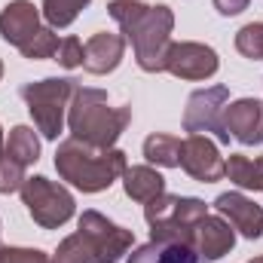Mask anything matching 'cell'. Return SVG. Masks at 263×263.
<instances>
[{
    "label": "cell",
    "instance_id": "obj_23",
    "mask_svg": "<svg viewBox=\"0 0 263 263\" xmlns=\"http://www.w3.org/2000/svg\"><path fill=\"white\" fill-rule=\"evenodd\" d=\"M55 49H59L55 31H52V28H40L18 52H22L25 59H31V62H40V59H55Z\"/></svg>",
    "mask_w": 263,
    "mask_h": 263
},
{
    "label": "cell",
    "instance_id": "obj_19",
    "mask_svg": "<svg viewBox=\"0 0 263 263\" xmlns=\"http://www.w3.org/2000/svg\"><path fill=\"white\" fill-rule=\"evenodd\" d=\"M181 147H184V141H181L178 135L153 132V135L144 141V156H147V162H153V165L178 168V165H181Z\"/></svg>",
    "mask_w": 263,
    "mask_h": 263
},
{
    "label": "cell",
    "instance_id": "obj_6",
    "mask_svg": "<svg viewBox=\"0 0 263 263\" xmlns=\"http://www.w3.org/2000/svg\"><path fill=\"white\" fill-rule=\"evenodd\" d=\"M22 202L28 205V214L34 217V223H40L43 230H59L73 217L77 202L62 184L49 181V178H28L22 184Z\"/></svg>",
    "mask_w": 263,
    "mask_h": 263
},
{
    "label": "cell",
    "instance_id": "obj_26",
    "mask_svg": "<svg viewBox=\"0 0 263 263\" xmlns=\"http://www.w3.org/2000/svg\"><path fill=\"white\" fill-rule=\"evenodd\" d=\"M25 181H28L25 168L18 162L6 159V153H3V162H0V193H15V190H22Z\"/></svg>",
    "mask_w": 263,
    "mask_h": 263
},
{
    "label": "cell",
    "instance_id": "obj_7",
    "mask_svg": "<svg viewBox=\"0 0 263 263\" xmlns=\"http://www.w3.org/2000/svg\"><path fill=\"white\" fill-rule=\"evenodd\" d=\"M230 101V89L227 86H208L199 89L187 98L184 107V132L202 135V132H214L220 144H230V135L223 129V107Z\"/></svg>",
    "mask_w": 263,
    "mask_h": 263
},
{
    "label": "cell",
    "instance_id": "obj_18",
    "mask_svg": "<svg viewBox=\"0 0 263 263\" xmlns=\"http://www.w3.org/2000/svg\"><path fill=\"white\" fill-rule=\"evenodd\" d=\"M227 178L236 187H242V190H257V193H263V156L230 153V159H227Z\"/></svg>",
    "mask_w": 263,
    "mask_h": 263
},
{
    "label": "cell",
    "instance_id": "obj_27",
    "mask_svg": "<svg viewBox=\"0 0 263 263\" xmlns=\"http://www.w3.org/2000/svg\"><path fill=\"white\" fill-rule=\"evenodd\" d=\"M0 263H52L40 248H0Z\"/></svg>",
    "mask_w": 263,
    "mask_h": 263
},
{
    "label": "cell",
    "instance_id": "obj_8",
    "mask_svg": "<svg viewBox=\"0 0 263 263\" xmlns=\"http://www.w3.org/2000/svg\"><path fill=\"white\" fill-rule=\"evenodd\" d=\"M77 233H83V236L89 239V245H92L98 263H120L123 254L135 245V233H132V230H123V227L110 223V220H107L104 214H98V211H83Z\"/></svg>",
    "mask_w": 263,
    "mask_h": 263
},
{
    "label": "cell",
    "instance_id": "obj_9",
    "mask_svg": "<svg viewBox=\"0 0 263 263\" xmlns=\"http://www.w3.org/2000/svg\"><path fill=\"white\" fill-rule=\"evenodd\" d=\"M181 168L199 184H214L227 175V159L217 153V144L205 135H187L181 147Z\"/></svg>",
    "mask_w": 263,
    "mask_h": 263
},
{
    "label": "cell",
    "instance_id": "obj_15",
    "mask_svg": "<svg viewBox=\"0 0 263 263\" xmlns=\"http://www.w3.org/2000/svg\"><path fill=\"white\" fill-rule=\"evenodd\" d=\"M123 55H126V37L110 34V31H98L83 49V67L89 73H110L120 67Z\"/></svg>",
    "mask_w": 263,
    "mask_h": 263
},
{
    "label": "cell",
    "instance_id": "obj_16",
    "mask_svg": "<svg viewBox=\"0 0 263 263\" xmlns=\"http://www.w3.org/2000/svg\"><path fill=\"white\" fill-rule=\"evenodd\" d=\"M129 263H208L193 245H181V242H147L141 245Z\"/></svg>",
    "mask_w": 263,
    "mask_h": 263
},
{
    "label": "cell",
    "instance_id": "obj_5",
    "mask_svg": "<svg viewBox=\"0 0 263 263\" xmlns=\"http://www.w3.org/2000/svg\"><path fill=\"white\" fill-rule=\"evenodd\" d=\"M73 92H77V83L67 77H46L37 83H25L18 89V95L25 98V104L37 123V132L49 141H55L65 129V114L70 107Z\"/></svg>",
    "mask_w": 263,
    "mask_h": 263
},
{
    "label": "cell",
    "instance_id": "obj_11",
    "mask_svg": "<svg viewBox=\"0 0 263 263\" xmlns=\"http://www.w3.org/2000/svg\"><path fill=\"white\" fill-rule=\"evenodd\" d=\"M223 129L239 144H263V101L257 98H239L223 107Z\"/></svg>",
    "mask_w": 263,
    "mask_h": 263
},
{
    "label": "cell",
    "instance_id": "obj_32",
    "mask_svg": "<svg viewBox=\"0 0 263 263\" xmlns=\"http://www.w3.org/2000/svg\"><path fill=\"white\" fill-rule=\"evenodd\" d=\"M0 248H3V245H0Z\"/></svg>",
    "mask_w": 263,
    "mask_h": 263
},
{
    "label": "cell",
    "instance_id": "obj_10",
    "mask_svg": "<svg viewBox=\"0 0 263 263\" xmlns=\"http://www.w3.org/2000/svg\"><path fill=\"white\" fill-rule=\"evenodd\" d=\"M220 67V59L205 43H172L165 55V70L178 80H208Z\"/></svg>",
    "mask_w": 263,
    "mask_h": 263
},
{
    "label": "cell",
    "instance_id": "obj_24",
    "mask_svg": "<svg viewBox=\"0 0 263 263\" xmlns=\"http://www.w3.org/2000/svg\"><path fill=\"white\" fill-rule=\"evenodd\" d=\"M236 49L245 59H263V22H251L236 34Z\"/></svg>",
    "mask_w": 263,
    "mask_h": 263
},
{
    "label": "cell",
    "instance_id": "obj_31",
    "mask_svg": "<svg viewBox=\"0 0 263 263\" xmlns=\"http://www.w3.org/2000/svg\"><path fill=\"white\" fill-rule=\"evenodd\" d=\"M0 77H3V62H0Z\"/></svg>",
    "mask_w": 263,
    "mask_h": 263
},
{
    "label": "cell",
    "instance_id": "obj_13",
    "mask_svg": "<svg viewBox=\"0 0 263 263\" xmlns=\"http://www.w3.org/2000/svg\"><path fill=\"white\" fill-rule=\"evenodd\" d=\"M37 31H40V12L31 0H12L0 9V37L9 46L22 49Z\"/></svg>",
    "mask_w": 263,
    "mask_h": 263
},
{
    "label": "cell",
    "instance_id": "obj_21",
    "mask_svg": "<svg viewBox=\"0 0 263 263\" xmlns=\"http://www.w3.org/2000/svg\"><path fill=\"white\" fill-rule=\"evenodd\" d=\"M92 0H43V18L49 28H67Z\"/></svg>",
    "mask_w": 263,
    "mask_h": 263
},
{
    "label": "cell",
    "instance_id": "obj_14",
    "mask_svg": "<svg viewBox=\"0 0 263 263\" xmlns=\"http://www.w3.org/2000/svg\"><path fill=\"white\" fill-rule=\"evenodd\" d=\"M233 245H236V233L230 230V223H227L223 217H211V214H205V217L196 223L193 248H196L208 263L227 257V254L233 251Z\"/></svg>",
    "mask_w": 263,
    "mask_h": 263
},
{
    "label": "cell",
    "instance_id": "obj_22",
    "mask_svg": "<svg viewBox=\"0 0 263 263\" xmlns=\"http://www.w3.org/2000/svg\"><path fill=\"white\" fill-rule=\"evenodd\" d=\"M52 263H98V257H95L89 239L83 233H73L59 245V251L52 254Z\"/></svg>",
    "mask_w": 263,
    "mask_h": 263
},
{
    "label": "cell",
    "instance_id": "obj_3",
    "mask_svg": "<svg viewBox=\"0 0 263 263\" xmlns=\"http://www.w3.org/2000/svg\"><path fill=\"white\" fill-rule=\"evenodd\" d=\"M55 168H59L62 181L73 184L77 190L101 193L117 178H123V172L129 168V159L117 147L98 150V147H89V144H83L77 138H67L55 150Z\"/></svg>",
    "mask_w": 263,
    "mask_h": 263
},
{
    "label": "cell",
    "instance_id": "obj_17",
    "mask_svg": "<svg viewBox=\"0 0 263 263\" xmlns=\"http://www.w3.org/2000/svg\"><path fill=\"white\" fill-rule=\"evenodd\" d=\"M123 187H126V196L135 199V202H150L159 193H165V178L150 168V165H132L123 172Z\"/></svg>",
    "mask_w": 263,
    "mask_h": 263
},
{
    "label": "cell",
    "instance_id": "obj_28",
    "mask_svg": "<svg viewBox=\"0 0 263 263\" xmlns=\"http://www.w3.org/2000/svg\"><path fill=\"white\" fill-rule=\"evenodd\" d=\"M248 3H251V0H214V9H217L220 15H239V12L248 9Z\"/></svg>",
    "mask_w": 263,
    "mask_h": 263
},
{
    "label": "cell",
    "instance_id": "obj_4",
    "mask_svg": "<svg viewBox=\"0 0 263 263\" xmlns=\"http://www.w3.org/2000/svg\"><path fill=\"white\" fill-rule=\"evenodd\" d=\"M208 214V205L193 196H168L159 193L144 205V217L150 223V242H181L193 245L196 223Z\"/></svg>",
    "mask_w": 263,
    "mask_h": 263
},
{
    "label": "cell",
    "instance_id": "obj_2",
    "mask_svg": "<svg viewBox=\"0 0 263 263\" xmlns=\"http://www.w3.org/2000/svg\"><path fill=\"white\" fill-rule=\"evenodd\" d=\"M132 123V107H114L104 89H89V86H77L70 107H67V126L70 135L89 147L98 150H110L120 135L126 132V126Z\"/></svg>",
    "mask_w": 263,
    "mask_h": 263
},
{
    "label": "cell",
    "instance_id": "obj_1",
    "mask_svg": "<svg viewBox=\"0 0 263 263\" xmlns=\"http://www.w3.org/2000/svg\"><path fill=\"white\" fill-rule=\"evenodd\" d=\"M107 12L114 22H120L126 40L135 46V62L147 73L165 70V55L172 46V28H175V12L159 3V6H144L138 0H110Z\"/></svg>",
    "mask_w": 263,
    "mask_h": 263
},
{
    "label": "cell",
    "instance_id": "obj_25",
    "mask_svg": "<svg viewBox=\"0 0 263 263\" xmlns=\"http://www.w3.org/2000/svg\"><path fill=\"white\" fill-rule=\"evenodd\" d=\"M83 40L80 37H65V40H59V49H55V62L67 70H73V67H83Z\"/></svg>",
    "mask_w": 263,
    "mask_h": 263
},
{
    "label": "cell",
    "instance_id": "obj_29",
    "mask_svg": "<svg viewBox=\"0 0 263 263\" xmlns=\"http://www.w3.org/2000/svg\"><path fill=\"white\" fill-rule=\"evenodd\" d=\"M3 153H6V141H3V129H0V162H3Z\"/></svg>",
    "mask_w": 263,
    "mask_h": 263
},
{
    "label": "cell",
    "instance_id": "obj_30",
    "mask_svg": "<svg viewBox=\"0 0 263 263\" xmlns=\"http://www.w3.org/2000/svg\"><path fill=\"white\" fill-rule=\"evenodd\" d=\"M251 263H263V257H254V260H251Z\"/></svg>",
    "mask_w": 263,
    "mask_h": 263
},
{
    "label": "cell",
    "instance_id": "obj_12",
    "mask_svg": "<svg viewBox=\"0 0 263 263\" xmlns=\"http://www.w3.org/2000/svg\"><path fill=\"white\" fill-rule=\"evenodd\" d=\"M217 214L227 217V223L233 230H239L245 239H260L263 233V208L254 199L242 196V193H220L214 199Z\"/></svg>",
    "mask_w": 263,
    "mask_h": 263
},
{
    "label": "cell",
    "instance_id": "obj_20",
    "mask_svg": "<svg viewBox=\"0 0 263 263\" xmlns=\"http://www.w3.org/2000/svg\"><path fill=\"white\" fill-rule=\"evenodd\" d=\"M6 159L18 162L22 168L34 165L40 159V138L34 135L31 126H15L6 138Z\"/></svg>",
    "mask_w": 263,
    "mask_h": 263
}]
</instances>
